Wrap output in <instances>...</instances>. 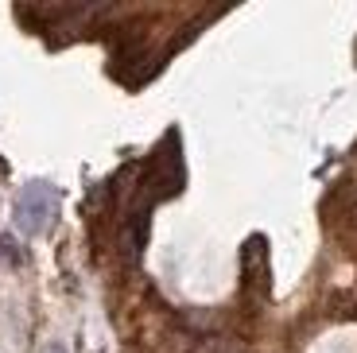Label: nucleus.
I'll list each match as a JSON object with an SVG mask.
<instances>
[{
    "instance_id": "obj_1",
    "label": "nucleus",
    "mask_w": 357,
    "mask_h": 353,
    "mask_svg": "<svg viewBox=\"0 0 357 353\" xmlns=\"http://www.w3.org/2000/svg\"><path fill=\"white\" fill-rule=\"evenodd\" d=\"M136 167V183L125 186V171L113 179V195L125 198V218H121V230H125V256L136 260V253L148 241V218L160 202L175 198L187 183V167H183V140L171 128L160 144H155L144 163H132Z\"/></svg>"
},
{
    "instance_id": "obj_2",
    "label": "nucleus",
    "mask_w": 357,
    "mask_h": 353,
    "mask_svg": "<svg viewBox=\"0 0 357 353\" xmlns=\"http://www.w3.org/2000/svg\"><path fill=\"white\" fill-rule=\"evenodd\" d=\"M54 206H59V186L54 183H27L20 186V198H16V221L27 237H39L54 221Z\"/></svg>"
},
{
    "instance_id": "obj_3",
    "label": "nucleus",
    "mask_w": 357,
    "mask_h": 353,
    "mask_svg": "<svg viewBox=\"0 0 357 353\" xmlns=\"http://www.w3.org/2000/svg\"><path fill=\"white\" fill-rule=\"evenodd\" d=\"M12 237H4V233H0V256H4V260H8V264H20V253H12Z\"/></svg>"
},
{
    "instance_id": "obj_4",
    "label": "nucleus",
    "mask_w": 357,
    "mask_h": 353,
    "mask_svg": "<svg viewBox=\"0 0 357 353\" xmlns=\"http://www.w3.org/2000/svg\"><path fill=\"white\" fill-rule=\"evenodd\" d=\"M43 353H66V345H63V342H51V345H47Z\"/></svg>"
}]
</instances>
